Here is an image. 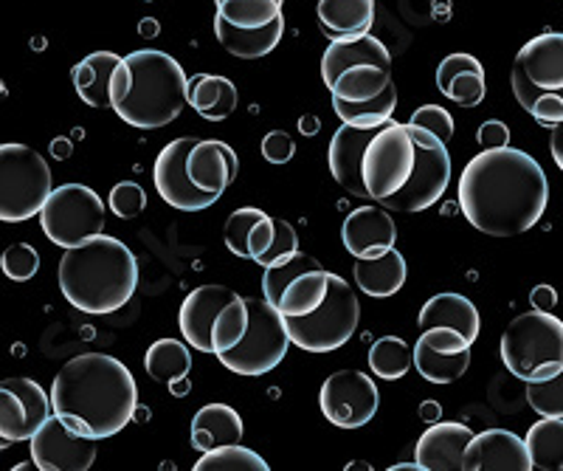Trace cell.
<instances>
[{"label": "cell", "mask_w": 563, "mask_h": 471, "mask_svg": "<svg viewBox=\"0 0 563 471\" xmlns=\"http://www.w3.org/2000/svg\"><path fill=\"white\" fill-rule=\"evenodd\" d=\"M422 342H429L431 348L440 350V353H462V350H471V342L460 330L451 328H429L420 333Z\"/></svg>", "instance_id": "47"}, {"label": "cell", "mask_w": 563, "mask_h": 471, "mask_svg": "<svg viewBox=\"0 0 563 471\" xmlns=\"http://www.w3.org/2000/svg\"><path fill=\"white\" fill-rule=\"evenodd\" d=\"M501 362L516 379L544 381L563 370V319L550 310H527L501 333Z\"/></svg>", "instance_id": "7"}, {"label": "cell", "mask_w": 563, "mask_h": 471, "mask_svg": "<svg viewBox=\"0 0 563 471\" xmlns=\"http://www.w3.org/2000/svg\"><path fill=\"white\" fill-rule=\"evenodd\" d=\"M316 14L327 37H361L375 23V0H316Z\"/></svg>", "instance_id": "30"}, {"label": "cell", "mask_w": 563, "mask_h": 471, "mask_svg": "<svg viewBox=\"0 0 563 471\" xmlns=\"http://www.w3.org/2000/svg\"><path fill=\"white\" fill-rule=\"evenodd\" d=\"M550 182L530 153L516 147L482 150L460 178V209L465 220L490 238H516L544 218Z\"/></svg>", "instance_id": "1"}, {"label": "cell", "mask_w": 563, "mask_h": 471, "mask_svg": "<svg viewBox=\"0 0 563 471\" xmlns=\"http://www.w3.org/2000/svg\"><path fill=\"white\" fill-rule=\"evenodd\" d=\"M0 269H3V274H7L9 280H14V283H26V280H32L40 269L37 249L29 243H12L7 252H3V258H0Z\"/></svg>", "instance_id": "44"}, {"label": "cell", "mask_w": 563, "mask_h": 471, "mask_svg": "<svg viewBox=\"0 0 563 471\" xmlns=\"http://www.w3.org/2000/svg\"><path fill=\"white\" fill-rule=\"evenodd\" d=\"M144 370H147L150 379H155L158 384H178L189 375L192 370V353H189V344L178 342V339H158L147 348L144 355Z\"/></svg>", "instance_id": "35"}, {"label": "cell", "mask_w": 563, "mask_h": 471, "mask_svg": "<svg viewBox=\"0 0 563 471\" xmlns=\"http://www.w3.org/2000/svg\"><path fill=\"white\" fill-rule=\"evenodd\" d=\"M369 368L384 381L404 379L411 370V348L400 336H380L369 348Z\"/></svg>", "instance_id": "39"}, {"label": "cell", "mask_w": 563, "mask_h": 471, "mask_svg": "<svg viewBox=\"0 0 563 471\" xmlns=\"http://www.w3.org/2000/svg\"><path fill=\"white\" fill-rule=\"evenodd\" d=\"M510 85L538 124L563 122V32H544L525 43L512 59Z\"/></svg>", "instance_id": "5"}, {"label": "cell", "mask_w": 563, "mask_h": 471, "mask_svg": "<svg viewBox=\"0 0 563 471\" xmlns=\"http://www.w3.org/2000/svg\"><path fill=\"white\" fill-rule=\"evenodd\" d=\"M375 133L378 130L352 128V124L341 122V128L333 133V142H330V153H327L330 173H333L335 184L355 198H366L364 182H361V158H364L366 144L372 142Z\"/></svg>", "instance_id": "23"}, {"label": "cell", "mask_w": 563, "mask_h": 471, "mask_svg": "<svg viewBox=\"0 0 563 471\" xmlns=\"http://www.w3.org/2000/svg\"><path fill=\"white\" fill-rule=\"evenodd\" d=\"M294 254H299V234H296L294 223H288V220H282V218H274V240H271L268 249H265V252L260 254L254 263L263 265V269H268V265L285 263V260H290Z\"/></svg>", "instance_id": "43"}, {"label": "cell", "mask_w": 563, "mask_h": 471, "mask_svg": "<svg viewBox=\"0 0 563 471\" xmlns=\"http://www.w3.org/2000/svg\"><path fill=\"white\" fill-rule=\"evenodd\" d=\"M218 3V14L223 23L234 29H260L274 23L276 18H282L279 0H214Z\"/></svg>", "instance_id": "38"}, {"label": "cell", "mask_w": 563, "mask_h": 471, "mask_svg": "<svg viewBox=\"0 0 563 471\" xmlns=\"http://www.w3.org/2000/svg\"><path fill=\"white\" fill-rule=\"evenodd\" d=\"M550 153L555 158L558 169L563 173V122L552 124V136H550Z\"/></svg>", "instance_id": "51"}, {"label": "cell", "mask_w": 563, "mask_h": 471, "mask_svg": "<svg viewBox=\"0 0 563 471\" xmlns=\"http://www.w3.org/2000/svg\"><path fill=\"white\" fill-rule=\"evenodd\" d=\"M245 328H249V303L238 294L220 308L218 319L211 325V353L218 355L223 350L234 348L243 339Z\"/></svg>", "instance_id": "40"}, {"label": "cell", "mask_w": 563, "mask_h": 471, "mask_svg": "<svg viewBox=\"0 0 563 471\" xmlns=\"http://www.w3.org/2000/svg\"><path fill=\"white\" fill-rule=\"evenodd\" d=\"M52 415V398L32 379L0 381V438L23 443Z\"/></svg>", "instance_id": "17"}, {"label": "cell", "mask_w": 563, "mask_h": 471, "mask_svg": "<svg viewBox=\"0 0 563 471\" xmlns=\"http://www.w3.org/2000/svg\"><path fill=\"white\" fill-rule=\"evenodd\" d=\"M234 297H238V291L214 283L198 285L195 291H189L184 303H180L178 314L184 342L192 344L200 353H211V325L218 319L220 308Z\"/></svg>", "instance_id": "21"}, {"label": "cell", "mask_w": 563, "mask_h": 471, "mask_svg": "<svg viewBox=\"0 0 563 471\" xmlns=\"http://www.w3.org/2000/svg\"><path fill=\"white\" fill-rule=\"evenodd\" d=\"M395 108H397L395 83H391L384 94L364 99V102H344V99H333L335 117H339L344 124H352V128L380 130L384 124L391 122Z\"/></svg>", "instance_id": "36"}, {"label": "cell", "mask_w": 563, "mask_h": 471, "mask_svg": "<svg viewBox=\"0 0 563 471\" xmlns=\"http://www.w3.org/2000/svg\"><path fill=\"white\" fill-rule=\"evenodd\" d=\"M189 440H192V449H198V452H211L218 446L240 443L243 440V418L229 404H206L195 413Z\"/></svg>", "instance_id": "27"}, {"label": "cell", "mask_w": 563, "mask_h": 471, "mask_svg": "<svg viewBox=\"0 0 563 471\" xmlns=\"http://www.w3.org/2000/svg\"><path fill=\"white\" fill-rule=\"evenodd\" d=\"M119 63L122 57L115 52H93L70 68L74 88L88 108H110V77Z\"/></svg>", "instance_id": "31"}, {"label": "cell", "mask_w": 563, "mask_h": 471, "mask_svg": "<svg viewBox=\"0 0 563 471\" xmlns=\"http://www.w3.org/2000/svg\"><path fill=\"white\" fill-rule=\"evenodd\" d=\"M271 465L265 458L249 449V446L229 443L218 446L211 452H200V460L195 463V471H268Z\"/></svg>", "instance_id": "41"}, {"label": "cell", "mask_w": 563, "mask_h": 471, "mask_svg": "<svg viewBox=\"0 0 563 471\" xmlns=\"http://www.w3.org/2000/svg\"><path fill=\"white\" fill-rule=\"evenodd\" d=\"M124 65L130 72L128 94L110 105L122 122L139 130H161L184 113L189 77L178 59L158 48H139L124 57Z\"/></svg>", "instance_id": "4"}, {"label": "cell", "mask_w": 563, "mask_h": 471, "mask_svg": "<svg viewBox=\"0 0 563 471\" xmlns=\"http://www.w3.org/2000/svg\"><path fill=\"white\" fill-rule=\"evenodd\" d=\"M59 291L88 317H108L122 310L139 288V260L130 245L110 234H97L65 249L57 269Z\"/></svg>", "instance_id": "3"}, {"label": "cell", "mask_w": 563, "mask_h": 471, "mask_svg": "<svg viewBox=\"0 0 563 471\" xmlns=\"http://www.w3.org/2000/svg\"><path fill=\"white\" fill-rule=\"evenodd\" d=\"M249 303V328L234 348L218 353L220 364L238 375H265L279 368L288 355L290 339L279 310L265 299H245Z\"/></svg>", "instance_id": "10"}, {"label": "cell", "mask_w": 563, "mask_h": 471, "mask_svg": "<svg viewBox=\"0 0 563 471\" xmlns=\"http://www.w3.org/2000/svg\"><path fill=\"white\" fill-rule=\"evenodd\" d=\"M192 144L195 139L189 136L173 139L167 147L161 150L153 167V182L161 200L178 209V212H203V209L214 207L220 200V195L203 193V189L195 187L189 173H186V155H189Z\"/></svg>", "instance_id": "16"}, {"label": "cell", "mask_w": 563, "mask_h": 471, "mask_svg": "<svg viewBox=\"0 0 563 471\" xmlns=\"http://www.w3.org/2000/svg\"><path fill=\"white\" fill-rule=\"evenodd\" d=\"M9 446H12V443H9L7 438H0V449H9Z\"/></svg>", "instance_id": "55"}, {"label": "cell", "mask_w": 563, "mask_h": 471, "mask_svg": "<svg viewBox=\"0 0 563 471\" xmlns=\"http://www.w3.org/2000/svg\"><path fill=\"white\" fill-rule=\"evenodd\" d=\"M319 407L321 415L339 429H361L380 407L378 384L361 370H339L321 384Z\"/></svg>", "instance_id": "14"}, {"label": "cell", "mask_w": 563, "mask_h": 471, "mask_svg": "<svg viewBox=\"0 0 563 471\" xmlns=\"http://www.w3.org/2000/svg\"><path fill=\"white\" fill-rule=\"evenodd\" d=\"M327 288H330V272H324L321 265H316V269L296 274V277H290L288 283H285L274 308L279 310L282 319L305 317V314L319 308Z\"/></svg>", "instance_id": "33"}, {"label": "cell", "mask_w": 563, "mask_h": 471, "mask_svg": "<svg viewBox=\"0 0 563 471\" xmlns=\"http://www.w3.org/2000/svg\"><path fill=\"white\" fill-rule=\"evenodd\" d=\"M214 34H218V43L229 54L240 59H260L265 54L274 52L282 43V34H285V14L276 18L274 23L260 29H234L229 23H223L220 18H214Z\"/></svg>", "instance_id": "32"}, {"label": "cell", "mask_w": 563, "mask_h": 471, "mask_svg": "<svg viewBox=\"0 0 563 471\" xmlns=\"http://www.w3.org/2000/svg\"><path fill=\"white\" fill-rule=\"evenodd\" d=\"M417 322H420L422 330H429V328L460 330L471 344L479 339V330H482V319L476 305L467 297H462V294H454V291H445V294L431 297L429 303L420 308V319H417Z\"/></svg>", "instance_id": "25"}, {"label": "cell", "mask_w": 563, "mask_h": 471, "mask_svg": "<svg viewBox=\"0 0 563 471\" xmlns=\"http://www.w3.org/2000/svg\"><path fill=\"white\" fill-rule=\"evenodd\" d=\"M70 153H74V147H70V139H57V142H52L54 158H68Z\"/></svg>", "instance_id": "53"}, {"label": "cell", "mask_w": 563, "mask_h": 471, "mask_svg": "<svg viewBox=\"0 0 563 471\" xmlns=\"http://www.w3.org/2000/svg\"><path fill=\"white\" fill-rule=\"evenodd\" d=\"M476 142L482 144V150L507 147V144H510V130H507V124L499 122V119H490V122H485L479 128Z\"/></svg>", "instance_id": "49"}, {"label": "cell", "mask_w": 563, "mask_h": 471, "mask_svg": "<svg viewBox=\"0 0 563 471\" xmlns=\"http://www.w3.org/2000/svg\"><path fill=\"white\" fill-rule=\"evenodd\" d=\"M141 34H144V37H153V34H158V29H155V20H144V23H141Z\"/></svg>", "instance_id": "54"}, {"label": "cell", "mask_w": 563, "mask_h": 471, "mask_svg": "<svg viewBox=\"0 0 563 471\" xmlns=\"http://www.w3.org/2000/svg\"><path fill=\"white\" fill-rule=\"evenodd\" d=\"M279 3H285V0H279Z\"/></svg>", "instance_id": "56"}, {"label": "cell", "mask_w": 563, "mask_h": 471, "mask_svg": "<svg viewBox=\"0 0 563 471\" xmlns=\"http://www.w3.org/2000/svg\"><path fill=\"white\" fill-rule=\"evenodd\" d=\"M465 471H530L532 460L525 438L507 429H487L471 438L462 458Z\"/></svg>", "instance_id": "19"}, {"label": "cell", "mask_w": 563, "mask_h": 471, "mask_svg": "<svg viewBox=\"0 0 563 471\" xmlns=\"http://www.w3.org/2000/svg\"><path fill=\"white\" fill-rule=\"evenodd\" d=\"M409 133L415 139V169H411L409 182L400 193L391 198L380 200V207L391 212H426L434 207L437 200L445 195L451 184V153L449 144L440 142L437 136L426 133L420 128H411Z\"/></svg>", "instance_id": "13"}, {"label": "cell", "mask_w": 563, "mask_h": 471, "mask_svg": "<svg viewBox=\"0 0 563 471\" xmlns=\"http://www.w3.org/2000/svg\"><path fill=\"white\" fill-rule=\"evenodd\" d=\"M223 238L231 254L243 260H256L274 240V218L256 207L234 209L225 220Z\"/></svg>", "instance_id": "26"}, {"label": "cell", "mask_w": 563, "mask_h": 471, "mask_svg": "<svg viewBox=\"0 0 563 471\" xmlns=\"http://www.w3.org/2000/svg\"><path fill=\"white\" fill-rule=\"evenodd\" d=\"M415 153L409 124H384L366 144L364 158H361V182H364L366 198L380 204L400 193L415 169Z\"/></svg>", "instance_id": "12"}, {"label": "cell", "mask_w": 563, "mask_h": 471, "mask_svg": "<svg viewBox=\"0 0 563 471\" xmlns=\"http://www.w3.org/2000/svg\"><path fill=\"white\" fill-rule=\"evenodd\" d=\"M474 432L465 424H445L429 426L420 435L415 446V463L420 471H462V458L471 443Z\"/></svg>", "instance_id": "22"}, {"label": "cell", "mask_w": 563, "mask_h": 471, "mask_svg": "<svg viewBox=\"0 0 563 471\" xmlns=\"http://www.w3.org/2000/svg\"><path fill=\"white\" fill-rule=\"evenodd\" d=\"M409 124L426 130V133H431V136H437L445 144L454 136V117L445 108H440V105H422V108H417L411 113Z\"/></svg>", "instance_id": "46"}, {"label": "cell", "mask_w": 563, "mask_h": 471, "mask_svg": "<svg viewBox=\"0 0 563 471\" xmlns=\"http://www.w3.org/2000/svg\"><path fill=\"white\" fill-rule=\"evenodd\" d=\"M437 88L451 102L462 108H476L487 94L485 68L474 54H449L437 65Z\"/></svg>", "instance_id": "24"}, {"label": "cell", "mask_w": 563, "mask_h": 471, "mask_svg": "<svg viewBox=\"0 0 563 471\" xmlns=\"http://www.w3.org/2000/svg\"><path fill=\"white\" fill-rule=\"evenodd\" d=\"M341 240L344 249L355 260L361 258H380L397 243V227L389 209L372 200L369 207H358L344 218L341 227Z\"/></svg>", "instance_id": "18"}, {"label": "cell", "mask_w": 563, "mask_h": 471, "mask_svg": "<svg viewBox=\"0 0 563 471\" xmlns=\"http://www.w3.org/2000/svg\"><path fill=\"white\" fill-rule=\"evenodd\" d=\"M52 413L68 429L93 440L124 432L139 409V387L124 362L108 353H82L63 364L52 384Z\"/></svg>", "instance_id": "2"}, {"label": "cell", "mask_w": 563, "mask_h": 471, "mask_svg": "<svg viewBox=\"0 0 563 471\" xmlns=\"http://www.w3.org/2000/svg\"><path fill=\"white\" fill-rule=\"evenodd\" d=\"M263 155L268 164H288L296 155V142L285 130H271L263 139Z\"/></svg>", "instance_id": "48"}, {"label": "cell", "mask_w": 563, "mask_h": 471, "mask_svg": "<svg viewBox=\"0 0 563 471\" xmlns=\"http://www.w3.org/2000/svg\"><path fill=\"white\" fill-rule=\"evenodd\" d=\"M527 404L541 418H563V370L544 381H525Z\"/></svg>", "instance_id": "42"}, {"label": "cell", "mask_w": 563, "mask_h": 471, "mask_svg": "<svg viewBox=\"0 0 563 471\" xmlns=\"http://www.w3.org/2000/svg\"><path fill=\"white\" fill-rule=\"evenodd\" d=\"M54 189L52 167L29 144H0V220L23 223Z\"/></svg>", "instance_id": "9"}, {"label": "cell", "mask_w": 563, "mask_h": 471, "mask_svg": "<svg viewBox=\"0 0 563 471\" xmlns=\"http://www.w3.org/2000/svg\"><path fill=\"white\" fill-rule=\"evenodd\" d=\"M532 469L563 471V418H541L525 435Z\"/></svg>", "instance_id": "37"}, {"label": "cell", "mask_w": 563, "mask_h": 471, "mask_svg": "<svg viewBox=\"0 0 563 471\" xmlns=\"http://www.w3.org/2000/svg\"><path fill=\"white\" fill-rule=\"evenodd\" d=\"M29 454L40 471H88L97 463V440L68 429L52 413L29 438Z\"/></svg>", "instance_id": "15"}, {"label": "cell", "mask_w": 563, "mask_h": 471, "mask_svg": "<svg viewBox=\"0 0 563 471\" xmlns=\"http://www.w3.org/2000/svg\"><path fill=\"white\" fill-rule=\"evenodd\" d=\"M406 260L397 249H389L380 258H361L355 260L352 277L355 285L372 299H389L406 285Z\"/></svg>", "instance_id": "29"}, {"label": "cell", "mask_w": 563, "mask_h": 471, "mask_svg": "<svg viewBox=\"0 0 563 471\" xmlns=\"http://www.w3.org/2000/svg\"><path fill=\"white\" fill-rule=\"evenodd\" d=\"M240 94L238 85L229 77H214V74H195L186 79V105H192L206 122H223L238 110Z\"/></svg>", "instance_id": "28"}, {"label": "cell", "mask_w": 563, "mask_h": 471, "mask_svg": "<svg viewBox=\"0 0 563 471\" xmlns=\"http://www.w3.org/2000/svg\"><path fill=\"white\" fill-rule=\"evenodd\" d=\"M411 368H417V373L429 381V384H454L471 368V350H462V353H440L429 342L417 339V344L411 348Z\"/></svg>", "instance_id": "34"}, {"label": "cell", "mask_w": 563, "mask_h": 471, "mask_svg": "<svg viewBox=\"0 0 563 471\" xmlns=\"http://www.w3.org/2000/svg\"><path fill=\"white\" fill-rule=\"evenodd\" d=\"M108 207L113 209L115 218H139V215L147 209V193H144V187L135 182L115 184V187L110 189Z\"/></svg>", "instance_id": "45"}, {"label": "cell", "mask_w": 563, "mask_h": 471, "mask_svg": "<svg viewBox=\"0 0 563 471\" xmlns=\"http://www.w3.org/2000/svg\"><path fill=\"white\" fill-rule=\"evenodd\" d=\"M319 130H321V124H319V119H316V117H301L299 119V133H301V136H316Z\"/></svg>", "instance_id": "52"}, {"label": "cell", "mask_w": 563, "mask_h": 471, "mask_svg": "<svg viewBox=\"0 0 563 471\" xmlns=\"http://www.w3.org/2000/svg\"><path fill=\"white\" fill-rule=\"evenodd\" d=\"M321 83L333 94V99L344 102L378 97L395 83L389 48L372 34L333 40L321 57Z\"/></svg>", "instance_id": "6"}, {"label": "cell", "mask_w": 563, "mask_h": 471, "mask_svg": "<svg viewBox=\"0 0 563 471\" xmlns=\"http://www.w3.org/2000/svg\"><path fill=\"white\" fill-rule=\"evenodd\" d=\"M186 173L203 193L223 195L229 184L238 182L240 158L231 144L218 142V139H195L186 155Z\"/></svg>", "instance_id": "20"}, {"label": "cell", "mask_w": 563, "mask_h": 471, "mask_svg": "<svg viewBox=\"0 0 563 471\" xmlns=\"http://www.w3.org/2000/svg\"><path fill=\"white\" fill-rule=\"evenodd\" d=\"M555 303L558 294L552 285H538V288L532 291V305H536V310H550Z\"/></svg>", "instance_id": "50"}, {"label": "cell", "mask_w": 563, "mask_h": 471, "mask_svg": "<svg viewBox=\"0 0 563 471\" xmlns=\"http://www.w3.org/2000/svg\"><path fill=\"white\" fill-rule=\"evenodd\" d=\"M361 303L355 291L350 288L344 277L330 274V288L316 310L305 317L285 319L290 344L308 350V353H330V350L344 348L358 330Z\"/></svg>", "instance_id": "8"}, {"label": "cell", "mask_w": 563, "mask_h": 471, "mask_svg": "<svg viewBox=\"0 0 563 471\" xmlns=\"http://www.w3.org/2000/svg\"><path fill=\"white\" fill-rule=\"evenodd\" d=\"M45 238L59 249H74L104 232V204L97 189L85 184L54 187L40 209Z\"/></svg>", "instance_id": "11"}]
</instances>
